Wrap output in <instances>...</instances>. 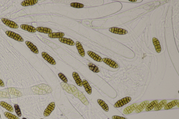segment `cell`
I'll return each instance as SVG.
<instances>
[{"label": "cell", "instance_id": "9", "mask_svg": "<svg viewBox=\"0 0 179 119\" xmlns=\"http://www.w3.org/2000/svg\"><path fill=\"white\" fill-rule=\"evenodd\" d=\"M87 54H88L89 56L91 58H92L94 60H95L98 62H102V58L98 54H96L95 52L92 51H89L87 52Z\"/></svg>", "mask_w": 179, "mask_h": 119}, {"label": "cell", "instance_id": "7", "mask_svg": "<svg viewBox=\"0 0 179 119\" xmlns=\"http://www.w3.org/2000/svg\"><path fill=\"white\" fill-rule=\"evenodd\" d=\"M42 57L50 64L52 65H55L56 64V62L54 58L49 56L46 52H42Z\"/></svg>", "mask_w": 179, "mask_h": 119}, {"label": "cell", "instance_id": "38", "mask_svg": "<svg viewBox=\"0 0 179 119\" xmlns=\"http://www.w3.org/2000/svg\"><path fill=\"white\" fill-rule=\"evenodd\" d=\"M43 119L41 118V119Z\"/></svg>", "mask_w": 179, "mask_h": 119}, {"label": "cell", "instance_id": "5", "mask_svg": "<svg viewBox=\"0 0 179 119\" xmlns=\"http://www.w3.org/2000/svg\"><path fill=\"white\" fill-rule=\"evenodd\" d=\"M109 31L111 33L119 35H125L128 33V32L126 30L117 27H112L109 29Z\"/></svg>", "mask_w": 179, "mask_h": 119}, {"label": "cell", "instance_id": "34", "mask_svg": "<svg viewBox=\"0 0 179 119\" xmlns=\"http://www.w3.org/2000/svg\"><path fill=\"white\" fill-rule=\"evenodd\" d=\"M4 84L3 82L1 79H0V86L4 87Z\"/></svg>", "mask_w": 179, "mask_h": 119}, {"label": "cell", "instance_id": "27", "mask_svg": "<svg viewBox=\"0 0 179 119\" xmlns=\"http://www.w3.org/2000/svg\"><path fill=\"white\" fill-rule=\"evenodd\" d=\"M79 97L78 98L82 102H83L84 104L86 105L87 106L89 105L88 101L87 100L86 98L83 94L81 92H80V93H79Z\"/></svg>", "mask_w": 179, "mask_h": 119}, {"label": "cell", "instance_id": "29", "mask_svg": "<svg viewBox=\"0 0 179 119\" xmlns=\"http://www.w3.org/2000/svg\"><path fill=\"white\" fill-rule=\"evenodd\" d=\"M4 115L6 117L9 119H19L17 116L8 112H5Z\"/></svg>", "mask_w": 179, "mask_h": 119}, {"label": "cell", "instance_id": "22", "mask_svg": "<svg viewBox=\"0 0 179 119\" xmlns=\"http://www.w3.org/2000/svg\"><path fill=\"white\" fill-rule=\"evenodd\" d=\"M178 103L179 101L178 100H175L167 104L164 107V109L165 110H168L171 109L173 107L176 106Z\"/></svg>", "mask_w": 179, "mask_h": 119}, {"label": "cell", "instance_id": "26", "mask_svg": "<svg viewBox=\"0 0 179 119\" xmlns=\"http://www.w3.org/2000/svg\"><path fill=\"white\" fill-rule=\"evenodd\" d=\"M88 66L89 69L93 72L96 73L100 72V70L98 67L91 62H89Z\"/></svg>", "mask_w": 179, "mask_h": 119}, {"label": "cell", "instance_id": "18", "mask_svg": "<svg viewBox=\"0 0 179 119\" xmlns=\"http://www.w3.org/2000/svg\"><path fill=\"white\" fill-rule=\"evenodd\" d=\"M83 85L85 89L87 92L90 95L92 93V88L90 86L89 84L87 81L86 80L84 79L83 80Z\"/></svg>", "mask_w": 179, "mask_h": 119}, {"label": "cell", "instance_id": "31", "mask_svg": "<svg viewBox=\"0 0 179 119\" xmlns=\"http://www.w3.org/2000/svg\"><path fill=\"white\" fill-rule=\"evenodd\" d=\"M70 6L74 8H84V5L79 3H73L70 4Z\"/></svg>", "mask_w": 179, "mask_h": 119}, {"label": "cell", "instance_id": "16", "mask_svg": "<svg viewBox=\"0 0 179 119\" xmlns=\"http://www.w3.org/2000/svg\"><path fill=\"white\" fill-rule=\"evenodd\" d=\"M153 42L154 45L155 47L156 51L157 53H160L161 51V48L160 44L159 41L156 38H153Z\"/></svg>", "mask_w": 179, "mask_h": 119}, {"label": "cell", "instance_id": "36", "mask_svg": "<svg viewBox=\"0 0 179 119\" xmlns=\"http://www.w3.org/2000/svg\"><path fill=\"white\" fill-rule=\"evenodd\" d=\"M23 119H27L26 118H23Z\"/></svg>", "mask_w": 179, "mask_h": 119}, {"label": "cell", "instance_id": "4", "mask_svg": "<svg viewBox=\"0 0 179 119\" xmlns=\"http://www.w3.org/2000/svg\"><path fill=\"white\" fill-rule=\"evenodd\" d=\"M55 103L54 102L50 103L48 105L43 113V115L45 117H48L53 111L55 108Z\"/></svg>", "mask_w": 179, "mask_h": 119}, {"label": "cell", "instance_id": "13", "mask_svg": "<svg viewBox=\"0 0 179 119\" xmlns=\"http://www.w3.org/2000/svg\"><path fill=\"white\" fill-rule=\"evenodd\" d=\"M149 102L148 101H145L143 102L142 103L137 106V107L136 109V112L139 113L142 111V110L147 107V106L149 104Z\"/></svg>", "mask_w": 179, "mask_h": 119}, {"label": "cell", "instance_id": "14", "mask_svg": "<svg viewBox=\"0 0 179 119\" xmlns=\"http://www.w3.org/2000/svg\"><path fill=\"white\" fill-rule=\"evenodd\" d=\"M76 45L77 49L79 53L82 57H84L85 56V52L83 48V46L78 41H77L76 43Z\"/></svg>", "mask_w": 179, "mask_h": 119}, {"label": "cell", "instance_id": "30", "mask_svg": "<svg viewBox=\"0 0 179 119\" xmlns=\"http://www.w3.org/2000/svg\"><path fill=\"white\" fill-rule=\"evenodd\" d=\"M14 107H15V111H16L17 115L19 117L22 116V114L19 106L18 104H14Z\"/></svg>", "mask_w": 179, "mask_h": 119}, {"label": "cell", "instance_id": "37", "mask_svg": "<svg viewBox=\"0 0 179 119\" xmlns=\"http://www.w3.org/2000/svg\"><path fill=\"white\" fill-rule=\"evenodd\" d=\"M0 118H1V115H0Z\"/></svg>", "mask_w": 179, "mask_h": 119}, {"label": "cell", "instance_id": "15", "mask_svg": "<svg viewBox=\"0 0 179 119\" xmlns=\"http://www.w3.org/2000/svg\"><path fill=\"white\" fill-rule=\"evenodd\" d=\"M36 29L37 32L44 34H49L52 33V30L51 29L46 27H37Z\"/></svg>", "mask_w": 179, "mask_h": 119}, {"label": "cell", "instance_id": "25", "mask_svg": "<svg viewBox=\"0 0 179 119\" xmlns=\"http://www.w3.org/2000/svg\"><path fill=\"white\" fill-rule=\"evenodd\" d=\"M158 101L157 100L152 101V102H151V103H149V104L147 107L146 109H145V111H148L151 110L154 108L155 107L156 105L158 103Z\"/></svg>", "mask_w": 179, "mask_h": 119}, {"label": "cell", "instance_id": "12", "mask_svg": "<svg viewBox=\"0 0 179 119\" xmlns=\"http://www.w3.org/2000/svg\"><path fill=\"white\" fill-rule=\"evenodd\" d=\"M72 76L77 85L80 87L82 86H83L82 81L77 73L73 72Z\"/></svg>", "mask_w": 179, "mask_h": 119}, {"label": "cell", "instance_id": "28", "mask_svg": "<svg viewBox=\"0 0 179 119\" xmlns=\"http://www.w3.org/2000/svg\"><path fill=\"white\" fill-rule=\"evenodd\" d=\"M61 84L63 88L65 91H66L67 92L70 94L73 93L72 90V89L70 88L68 84L65 83V82L64 83V82H62Z\"/></svg>", "mask_w": 179, "mask_h": 119}, {"label": "cell", "instance_id": "1", "mask_svg": "<svg viewBox=\"0 0 179 119\" xmlns=\"http://www.w3.org/2000/svg\"><path fill=\"white\" fill-rule=\"evenodd\" d=\"M6 34L9 37L14 39L16 41L23 42L24 41V39L19 34L14 33L11 31H7L5 32Z\"/></svg>", "mask_w": 179, "mask_h": 119}, {"label": "cell", "instance_id": "35", "mask_svg": "<svg viewBox=\"0 0 179 119\" xmlns=\"http://www.w3.org/2000/svg\"><path fill=\"white\" fill-rule=\"evenodd\" d=\"M129 1L132 2H134L137 1H134V0H129Z\"/></svg>", "mask_w": 179, "mask_h": 119}, {"label": "cell", "instance_id": "23", "mask_svg": "<svg viewBox=\"0 0 179 119\" xmlns=\"http://www.w3.org/2000/svg\"><path fill=\"white\" fill-rule=\"evenodd\" d=\"M167 103V101L166 100H163L162 101L158 103L155 107L154 108V110L155 111H158L161 109L163 107L165 106L166 105Z\"/></svg>", "mask_w": 179, "mask_h": 119}, {"label": "cell", "instance_id": "17", "mask_svg": "<svg viewBox=\"0 0 179 119\" xmlns=\"http://www.w3.org/2000/svg\"><path fill=\"white\" fill-rule=\"evenodd\" d=\"M37 0H26L21 3V5L23 6H28L35 5L38 2Z\"/></svg>", "mask_w": 179, "mask_h": 119}, {"label": "cell", "instance_id": "6", "mask_svg": "<svg viewBox=\"0 0 179 119\" xmlns=\"http://www.w3.org/2000/svg\"><path fill=\"white\" fill-rule=\"evenodd\" d=\"M102 60L107 65H109L110 67L114 68H117L119 67L118 64L112 59L108 58H104L102 59Z\"/></svg>", "mask_w": 179, "mask_h": 119}, {"label": "cell", "instance_id": "21", "mask_svg": "<svg viewBox=\"0 0 179 119\" xmlns=\"http://www.w3.org/2000/svg\"><path fill=\"white\" fill-rule=\"evenodd\" d=\"M0 105L3 108L6 109L8 111L11 112H14V109L12 106L11 105L9 104L6 102L4 101L0 102Z\"/></svg>", "mask_w": 179, "mask_h": 119}, {"label": "cell", "instance_id": "19", "mask_svg": "<svg viewBox=\"0 0 179 119\" xmlns=\"http://www.w3.org/2000/svg\"><path fill=\"white\" fill-rule=\"evenodd\" d=\"M59 40L62 43H64V44H67L68 45H71V46H74V45H75V42L71 39L62 38H59Z\"/></svg>", "mask_w": 179, "mask_h": 119}, {"label": "cell", "instance_id": "33", "mask_svg": "<svg viewBox=\"0 0 179 119\" xmlns=\"http://www.w3.org/2000/svg\"><path fill=\"white\" fill-rule=\"evenodd\" d=\"M113 119H127L124 117L119 116H114L112 117Z\"/></svg>", "mask_w": 179, "mask_h": 119}, {"label": "cell", "instance_id": "10", "mask_svg": "<svg viewBox=\"0 0 179 119\" xmlns=\"http://www.w3.org/2000/svg\"><path fill=\"white\" fill-rule=\"evenodd\" d=\"M21 28L23 30L28 31L30 33H34L36 32V29L35 27L30 25L23 24L21 25Z\"/></svg>", "mask_w": 179, "mask_h": 119}, {"label": "cell", "instance_id": "2", "mask_svg": "<svg viewBox=\"0 0 179 119\" xmlns=\"http://www.w3.org/2000/svg\"><path fill=\"white\" fill-rule=\"evenodd\" d=\"M131 100V98L129 97L124 98L117 101L114 105V106L116 108L121 107L130 102Z\"/></svg>", "mask_w": 179, "mask_h": 119}, {"label": "cell", "instance_id": "8", "mask_svg": "<svg viewBox=\"0 0 179 119\" xmlns=\"http://www.w3.org/2000/svg\"><path fill=\"white\" fill-rule=\"evenodd\" d=\"M138 106V104L135 103L127 107L124 110L123 113L125 114H129L132 113L133 111L135 110Z\"/></svg>", "mask_w": 179, "mask_h": 119}, {"label": "cell", "instance_id": "24", "mask_svg": "<svg viewBox=\"0 0 179 119\" xmlns=\"http://www.w3.org/2000/svg\"><path fill=\"white\" fill-rule=\"evenodd\" d=\"M97 102L98 103L100 106L102 107V108L106 112L109 111V108L108 105L105 103L104 101L102 100L101 99H98L97 100Z\"/></svg>", "mask_w": 179, "mask_h": 119}, {"label": "cell", "instance_id": "20", "mask_svg": "<svg viewBox=\"0 0 179 119\" xmlns=\"http://www.w3.org/2000/svg\"><path fill=\"white\" fill-rule=\"evenodd\" d=\"M64 36V34L61 32H57V33H52L48 34V36L49 38H53V39H57L63 38Z\"/></svg>", "mask_w": 179, "mask_h": 119}, {"label": "cell", "instance_id": "11", "mask_svg": "<svg viewBox=\"0 0 179 119\" xmlns=\"http://www.w3.org/2000/svg\"><path fill=\"white\" fill-rule=\"evenodd\" d=\"M25 43L27 45L28 48L31 50L32 52H34L35 54H38L39 50H38L36 46L34 45L33 43L30 42V41H26L25 42Z\"/></svg>", "mask_w": 179, "mask_h": 119}, {"label": "cell", "instance_id": "32", "mask_svg": "<svg viewBox=\"0 0 179 119\" xmlns=\"http://www.w3.org/2000/svg\"><path fill=\"white\" fill-rule=\"evenodd\" d=\"M58 75L59 78H60L65 83H67L68 82L67 79V78L66 76H65L63 74L60 73H59V74H58Z\"/></svg>", "mask_w": 179, "mask_h": 119}, {"label": "cell", "instance_id": "3", "mask_svg": "<svg viewBox=\"0 0 179 119\" xmlns=\"http://www.w3.org/2000/svg\"><path fill=\"white\" fill-rule=\"evenodd\" d=\"M1 20L2 22L5 25H6L10 28L14 29H17L19 28L18 25L13 21L4 18H2Z\"/></svg>", "mask_w": 179, "mask_h": 119}]
</instances>
